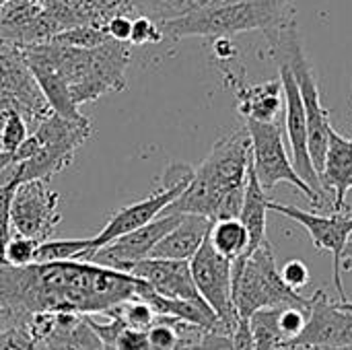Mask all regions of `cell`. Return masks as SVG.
Instances as JSON below:
<instances>
[{"mask_svg":"<svg viewBox=\"0 0 352 350\" xmlns=\"http://www.w3.org/2000/svg\"><path fill=\"white\" fill-rule=\"evenodd\" d=\"M138 287L130 272L82 260L27 268L0 264V307L23 324L37 314H107L134 299Z\"/></svg>","mask_w":352,"mask_h":350,"instance_id":"6da1fadb","label":"cell"},{"mask_svg":"<svg viewBox=\"0 0 352 350\" xmlns=\"http://www.w3.org/2000/svg\"><path fill=\"white\" fill-rule=\"evenodd\" d=\"M295 23L293 0H241L219 8H200L161 25L163 35L179 37H233L245 31H264L272 39L283 27Z\"/></svg>","mask_w":352,"mask_h":350,"instance_id":"7a4b0ae2","label":"cell"},{"mask_svg":"<svg viewBox=\"0 0 352 350\" xmlns=\"http://www.w3.org/2000/svg\"><path fill=\"white\" fill-rule=\"evenodd\" d=\"M231 287L237 320L243 322H250V318L260 309H309V297L289 289L283 281L270 241L258 248L252 256H241L231 262Z\"/></svg>","mask_w":352,"mask_h":350,"instance_id":"3957f363","label":"cell"},{"mask_svg":"<svg viewBox=\"0 0 352 350\" xmlns=\"http://www.w3.org/2000/svg\"><path fill=\"white\" fill-rule=\"evenodd\" d=\"M194 173H196V167H192L188 163L167 165V169L161 177V186L151 196H146L138 202H132L109 217L107 225L93 237V250L82 258V262H87L97 250L111 243L113 239L128 235V233L153 223L155 219H159L186 192V188L194 179Z\"/></svg>","mask_w":352,"mask_h":350,"instance_id":"277c9868","label":"cell"},{"mask_svg":"<svg viewBox=\"0 0 352 350\" xmlns=\"http://www.w3.org/2000/svg\"><path fill=\"white\" fill-rule=\"evenodd\" d=\"M245 130L252 140V169L264 192H270L278 184H289L301 194H305L314 208L322 206V198L295 171V165L285 146V134L280 124H262L245 120Z\"/></svg>","mask_w":352,"mask_h":350,"instance_id":"5b68a950","label":"cell"},{"mask_svg":"<svg viewBox=\"0 0 352 350\" xmlns=\"http://www.w3.org/2000/svg\"><path fill=\"white\" fill-rule=\"evenodd\" d=\"M190 272H192V281L196 285L198 295L208 303V307L217 314L221 322L217 332L233 334L239 320L233 307L231 260L217 254L206 237L202 248L190 260Z\"/></svg>","mask_w":352,"mask_h":350,"instance_id":"8992f818","label":"cell"},{"mask_svg":"<svg viewBox=\"0 0 352 350\" xmlns=\"http://www.w3.org/2000/svg\"><path fill=\"white\" fill-rule=\"evenodd\" d=\"M250 161H252V140L248 130L241 128L217 140L210 155L196 167V175L212 188L221 206L225 196L245 188Z\"/></svg>","mask_w":352,"mask_h":350,"instance_id":"52a82bcc","label":"cell"},{"mask_svg":"<svg viewBox=\"0 0 352 350\" xmlns=\"http://www.w3.org/2000/svg\"><path fill=\"white\" fill-rule=\"evenodd\" d=\"M268 210H274L295 223H299L311 237L314 245L322 252H330L332 260H334V285L338 289V303L346 301V293H344V285H342V258H344V250L352 239V217L344 215H332V217H322L316 212H305L293 204H280L270 200L268 202Z\"/></svg>","mask_w":352,"mask_h":350,"instance_id":"ba28073f","label":"cell"},{"mask_svg":"<svg viewBox=\"0 0 352 350\" xmlns=\"http://www.w3.org/2000/svg\"><path fill=\"white\" fill-rule=\"evenodd\" d=\"M352 347V314L334 303L326 291L309 297V318L303 332L287 344V350L344 349Z\"/></svg>","mask_w":352,"mask_h":350,"instance_id":"9c48e42d","label":"cell"},{"mask_svg":"<svg viewBox=\"0 0 352 350\" xmlns=\"http://www.w3.org/2000/svg\"><path fill=\"white\" fill-rule=\"evenodd\" d=\"M60 196L47 188L45 182H25L19 184L12 196L10 221L16 235L45 241V237L60 223L58 212Z\"/></svg>","mask_w":352,"mask_h":350,"instance_id":"30bf717a","label":"cell"},{"mask_svg":"<svg viewBox=\"0 0 352 350\" xmlns=\"http://www.w3.org/2000/svg\"><path fill=\"white\" fill-rule=\"evenodd\" d=\"M184 215H161L159 219H155L153 223L122 235L118 239H113L111 243L103 245L101 250H97L87 262L103 266V268H111V270H122V272H130V268L136 262H142L146 258H151L153 250L157 248V243L167 237L182 221Z\"/></svg>","mask_w":352,"mask_h":350,"instance_id":"8fae6325","label":"cell"},{"mask_svg":"<svg viewBox=\"0 0 352 350\" xmlns=\"http://www.w3.org/2000/svg\"><path fill=\"white\" fill-rule=\"evenodd\" d=\"M278 74H280L278 80L283 85V99H285V130H287V136H289L295 171L320 198H324L326 192H324L322 179L318 177V173H316V169L311 165V159H309L305 107H303V101H301V95H299V87H297L295 76L289 70V66L278 64Z\"/></svg>","mask_w":352,"mask_h":350,"instance_id":"7c38bea8","label":"cell"},{"mask_svg":"<svg viewBox=\"0 0 352 350\" xmlns=\"http://www.w3.org/2000/svg\"><path fill=\"white\" fill-rule=\"evenodd\" d=\"M130 62V50L126 43L107 41L101 47L93 50V60L87 76L76 85L68 87L74 105L91 103L105 93L122 91L126 87V66Z\"/></svg>","mask_w":352,"mask_h":350,"instance_id":"4fadbf2b","label":"cell"},{"mask_svg":"<svg viewBox=\"0 0 352 350\" xmlns=\"http://www.w3.org/2000/svg\"><path fill=\"white\" fill-rule=\"evenodd\" d=\"M221 72L225 76L227 87L235 93L237 109L245 120L272 124L278 120L285 99H283V85L280 80H266L260 85H248L243 76H239L233 68H229V62L221 64Z\"/></svg>","mask_w":352,"mask_h":350,"instance_id":"5bb4252c","label":"cell"},{"mask_svg":"<svg viewBox=\"0 0 352 350\" xmlns=\"http://www.w3.org/2000/svg\"><path fill=\"white\" fill-rule=\"evenodd\" d=\"M130 274L144 285L153 293L165 299H186L196 301L202 299L196 291V285L192 281L190 262H175V260H155L146 258L142 262H136L130 268Z\"/></svg>","mask_w":352,"mask_h":350,"instance_id":"9a60e30c","label":"cell"},{"mask_svg":"<svg viewBox=\"0 0 352 350\" xmlns=\"http://www.w3.org/2000/svg\"><path fill=\"white\" fill-rule=\"evenodd\" d=\"M320 179L326 196L332 194V208L338 215H342V210H349L346 194L351 192L352 182V138L342 136L334 128L328 136L326 163Z\"/></svg>","mask_w":352,"mask_h":350,"instance_id":"2e32d148","label":"cell"},{"mask_svg":"<svg viewBox=\"0 0 352 350\" xmlns=\"http://www.w3.org/2000/svg\"><path fill=\"white\" fill-rule=\"evenodd\" d=\"M210 227H212L210 219H204L198 215H184L179 225L157 243L151 258L190 262L196 256V252L202 248V243L206 241Z\"/></svg>","mask_w":352,"mask_h":350,"instance_id":"e0dca14e","label":"cell"},{"mask_svg":"<svg viewBox=\"0 0 352 350\" xmlns=\"http://www.w3.org/2000/svg\"><path fill=\"white\" fill-rule=\"evenodd\" d=\"M268 202L270 198L266 196L264 188L260 186L254 169H252V161H250V169H248V179H245V196H243V206L239 212V221L245 227L248 235H250V256L262 248L268 239H266V212H268Z\"/></svg>","mask_w":352,"mask_h":350,"instance_id":"ac0fdd59","label":"cell"},{"mask_svg":"<svg viewBox=\"0 0 352 350\" xmlns=\"http://www.w3.org/2000/svg\"><path fill=\"white\" fill-rule=\"evenodd\" d=\"M74 149L68 146H41L29 161L16 165L14 179L16 184L25 182H50L52 175L66 169L74 159Z\"/></svg>","mask_w":352,"mask_h":350,"instance_id":"d6986e66","label":"cell"},{"mask_svg":"<svg viewBox=\"0 0 352 350\" xmlns=\"http://www.w3.org/2000/svg\"><path fill=\"white\" fill-rule=\"evenodd\" d=\"M27 68L31 70L47 107L52 109V113L62 116L66 120H85V116L78 111V107L72 101L70 89L66 85V80L52 68L45 66H35V64H27Z\"/></svg>","mask_w":352,"mask_h":350,"instance_id":"ffe728a7","label":"cell"},{"mask_svg":"<svg viewBox=\"0 0 352 350\" xmlns=\"http://www.w3.org/2000/svg\"><path fill=\"white\" fill-rule=\"evenodd\" d=\"M41 146H68L78 149L91 136V122L85 120H66L62 116L50 113L43 122H39L35 134Z\"/></svg>","mask_w":352,"mask_h":350,"instance_id":"44dd1931","label":"cell"},{"mask_svg":"<svg viewBox=\"0 0 352 350\" xmlns=\"http://www.w3.org/2000/svg\"><path fill=\"white\" fill-rule=\"evenodd\" d=\"M208 241L217 254L231 262L241 256H250V235L239 219L214 221L208 233Z\"/></svg>","mask_w":352,"mask_h":350,"instance_id":"7402d4cb","label":"cell"},{"mask_svg":"<svg viewBox=\"0 0 352 350\" xmlns=\"http://www.w3.org/2000/svg\"><path fill=\"white\" fill-rule=\"evenodd\" d=\"M93 250V237H72V239H45L37 245L35 264H56L82 260Z\"/></svg>","mask_w":352,"mask_h":350,"instance_id":"603a6c76","label":"cell"},{"mask_svg":"<svg viewBox=\"0 0 352 350\" xmlns=\"http://www.w3.org/2000/svg\"><path fill=\"white\" fill-rule=\"evenodd\" d=\"M278 309H260L250 318V330L254 338V350H285L287 338L278 328Z\"/></svg>","mask_w":352,"mask_h":350,"instance_id":"cb8c5ba5","label":"cell"},{"mask_svg":"<svg viewBox=\"0 0 352 350\" xmlns=\"http://www.w3.org/2000/svg\"><path fill=\"white\" fill-rule=\"evenodd\" d=\"M52 43L56 45H64V47H76V50H97L103 43L109 41L107 33L103 27H95V25H78L66 31L56 33L52 39Z\"/></svg>","mask_w":352,"mask_h":350,"instance_id":"d4e9b609","label":"cell"},{"mask_svg":"<svg viewBox=\"0 0 352 350\" xmlns=\"http://www.w3.org/2000/svg\"><path fill=\"white\" fill-rule=\"evenodd\" d=\"M109 311H113L124 322L126 328L136 330V332H148L157 320V314L153 311V307L138 297H134V299H130V301H126V303H122Z\"/></svg>","mask_w":352,"mask_h":350,"instance_id":"484cf974","label":"cell"},{"mask_svg":"<svg viewBox=\"0 0 352 350\" xmlns=\"http://www.w3.org/2000/svg\"><path fill=\"white\" fill-rule=\"evenodd\" d=\"M37 245H39V241H35V239L23 237V235H14L6 243V248L2 252V262L0 264H8V266H14V268H27V266L35 264Z\"/></svg>","mask_w":352,"mask_h":350,"instance_id":"4316f807","label":"cell"},{"mask_svg":"<svg viewBox=\"0 0 352 350\" xmlns=\"http://www.w3.org/2000/svg\"><path fill=\"white\" fill-rule=\"evenodd\" d=\"M27 138H29V134H27L25 118L19 111H10L0 130V151L12 155Z\"/></svg>","mask_w":352,"mask_h":350,"instance_id":"83f0119b","label":"cell"},{"mask_svg":"<svg viewBox=\"0 0 352 350\" xmlns=\"http://www.w3.org/2000/svg\"><path fill=\"white\" fill-rule=\"evenodd\" d=\"M307 318H309V309H301V307H280L278 309V328H280L283 336L287 338V344L303 332Z\"/></svg>","mask_w":352,"mask_h":350,"instance_id":"f1b7e54d","label":"cell"},{"mask_svg":"<svg viewBox=\"0 0 352 350\" xmlns=\"http://www.w3.org/2000/svg\"><path fill=\"white\" fill-rule=\"evenodd\" d=\"M165 39L161 25L144 14H138L136 19H132V33H130V41L132 45H144V43H161Z\"/></svg>","mask_w":352,"mask_h":350,"instance_id":"f546056e","label":"cell"},{"mask_svg":"<svg viewBox=\"0 0 352 350\" xmlns=\"http://www.w3.org/2000/svg\"><path fill=\"white\" fill-rule=\"evenodd\" d=\"M19 184H2L0 186V262H2V252L6 243L10 241V231H12V221H10V208H12V196Z\"/></svg>","mask_w":352,"mask_h":350,"instance_id":"4dcf8cb0","label":"cell"},{"mask_svg":"<svg viewBox=\"0 0 352 350\" xmlns=\"http://www.w3.org/2000/svg\"><path fill=\"white\" fill-rule=\"evenodd\" d=\"M103 29H105V33H107V37H109L111 41L128 43V41H130V33H132V19H130L124 10H120V12L111 14V17L105 21Z\"/></svg>","mask_w":352,"mask_h":350,"instance_id":"1f68e13d","label":"cell"},{"mask_svg":"<svg viewBox=\"0 0 352 350\" xmlns=\"http://www.w3.org/2000/svg\"><path fill=\"white\" fill-rule=\"evenodd\" d=\"M280 276H283V281L287 283V287L293 289V291H297V293H299V289H303V287L309 285V268H307V264L301 262V260H291V262H287V264L283 266V270H280Z\"/></svg>","mask_w":352,"mask_h":350,"instance_id":"d6a6232c","label":"cell"},{"mask_svg":"<svg viewBox=\"0 0 352 350\" xmlns=\"http://www.w3.org/2000/svg\"><path fill=\"white\" fill-rule=\"evenodd\" d=\"M196 350H235V344H233L231 334H223V332H204Z\"/></svg>","mask_w":352,"mask_h":350,"instance_id":"836d02e7","label":"cell"},{"mask_svg":"<svg viewBox=\"0 0 352 350\" xmlns=\"http://www.w3.org/2000/svg\"><path fill=\"white\" fill-rule=\"evenodd\" d=\"M212 52H214V58L225 64V62H231L235 56H237V47L233 45L231 37H217L212 41Z\"/></svg>","mask_w":352,"mask_h":350,"instance_id":"e575fe53","label":"cell"},{"mask_svg":"<svg viewBox=\"0 0 352 350\" xmlns=\"http://www.w3.org/2000/svg\"><path fill=\"white\" fill-rule=\"evenodd\" d=\"M342 272H352V256L342 260Z\"/></svg>","mask_w":352,"mask_h":350,"instance_id":"d590c367","label":"cell"},{"mask_svg":"<svg viewBox=\"0 0 352 350\" xmlns=\"http://www.w3.org/2000/svg\"><path fill=\"white\" fill-rule=\"evenodd\" d=\"M338 307L346 314H352V301H344V303H338Z\"/></svg>","mask_w":352,"mask_h":350,"instance_id":"8d00e7d4","label":"cell"},{"mask_svg":"<svg viewBox=\"0 0 352 350\" xmlns=\"http://www.w3.org/2000/svg\"><path fill=\"white\" fill-rule=\"evenodd\" d=\"M31 2H33V4H37V6H45V2H47V0H31Z\"/></svg>","mask_w":352,"mask_h":350,"instance_id":"74e56055","label":"cell"},{"mask_svg":"<svg viewBox=\"0 0 352 350\" xmlns=\"http://www.w3.org/2000/svg\"><path fill=\"white\" fill-rule=\"evenodd\" d=\"M318 350H352V347H344V349H318Z\"/></svg>","mask_w":352,"mask_h":350,"instance_id":"f35d334b","label":"cell"},{"mask_svg":"<svg viewBox=\"0 0 352 350\" xmlns=\"http://www.w3.org/2000/svg\"><path fill=\"white\" fill-rule=\"evenodd\" d=\"M8 2H10V0H0V8H2L4 4H8Z\"/></svg>","mask_w":352,"mask_h":350,"instance_id":"ab89813d","label":"cell"},{"mask_svg":"<svg viewBox=\"0 0 352 350\" xmlns=\"http://www.w3.org/2000/svg\"><path fill=\"white\" fill-rule=\"evenodd\" d=\"M126 8H128V0H126Z\"/></svg>","mask_w":352,"mask_h":350,"instance_id":"60d3db41","label":"cell"},{"mask_svg":"<svg viewBox=\"0 0 352 350\" xmlns=\"http://www.w3.org/2000/svg\"><path fill=\"white\" fill-rule=\"evenodd\" d=\"M351 190H352V182H351Z\"/></svg>","mask_w":352,"mask_h":350,"instance_id":"b9f144b4","label":"cell"}]
</instances>
